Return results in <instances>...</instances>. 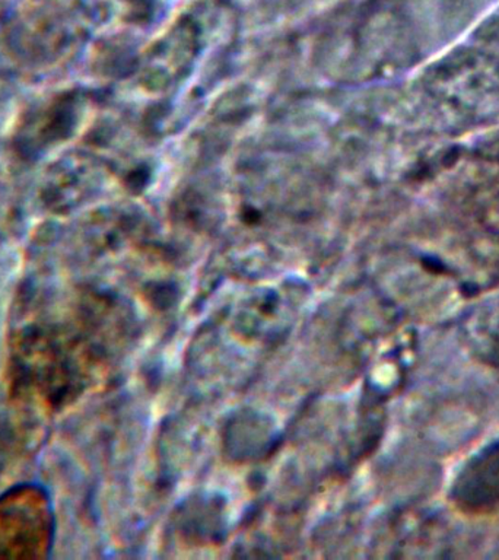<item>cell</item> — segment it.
Wrapping results in <instances>:
<instances>
[{"instance_id":"1","label":"cell","mask_w":499,"mask_h":560,"mask_svg":"<svg viewBox=\"0 0 499 560\" xmlns=\"http://www.w3.org/2000/svg\"><path fill=\"white\" fill-rule=\"evenodd\" d=\"M55 537V510L46 490L21 485L0 497V559H43Z\"/></svg>"}]
</instances>
